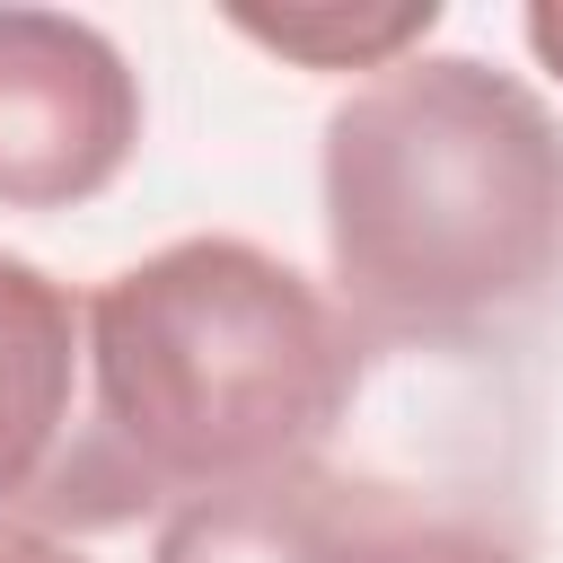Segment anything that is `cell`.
<instances>
[{"label": "cell", "instance_id": "obj_1", "mask_svg": "<svg viewBox=\"0 0 563 563\" xmlns=\"http://www.w3.org/2000/svg\"><path fill=\"white\" fill-rule=\"evenodd\" d=\"M361 387V325L255 238H176L88 290L79 537L317 466Z\"/></svg>", "mask_w": 563, "mask_h": 563}, {"label": "cell", "instance_id": "obj_2", "mask_svg": "<svg viewBox=\"0 0 563 563\" xmlns=\"http://www.w3.org/2000/svg\"><path fill=\"white\" fill-rule=\"evenodd\" d=\"M317 202L361 334H484L563 273V114L484 53H405L325 114Z\"/></svg>", "mask_w": 563, "mask_h": 563}, {"label": "cell", "instance_id": "obj_3", "mask_svg": "<svg viewBox=\"0 0 563 563\" xmlns=\"http://www.w3.org/2000/svg\"><path fill=\"white\" fill-rule=\"evenodd\" d=\"M141 150V70L70 9H0V211L97 202Z\"/></svg>", "mask_w": 563, "mask_h": 563}, {"label": "cell", "instance_id": "obj_4", "mask_svg": "<svg viewBox=\"0 0 563 563\" xmlns=\"http://www.w3.org/2000/svg\"><path fill=\"white\" fill-rule=\"evenodd\" d=\"M88 466V299L0 246V528L79 537Z\"/></svg>", "mask_w": 563, "mask_h": 563}, {"label": "cell", "instance_id": "obj_5", "mask_svg": "<svg viewBox=\"0 0 563 563\" xmlns=\"http://www.w3.org/2000/svg\"><path fill=\"white\" fill-rule=\"evenodd\" d=\"M369 510L378 484L299 466L273 484L176 501L150 563H369Z\"/></svg>", "mask_w": 563, "mask_h": 563}, {"label": "cell", "instance_id": "obj_6", "mask_svg": "<svg viewBox=\"0 0 563 563\" xmlns=\"http://www.w3.org/2000/svg\"><path fill=\"white\" fill-rule=\"evenodd\" d=\"M229 26L282 62H308V70H396L405 44H422L440 26V0H396V9H229Z\"/></svg>", "mask_w": 563, "mask_h": 563}, {"label": "cell", "instance_id": "obj_7", "mask_svg": "<svg viewBox=\"0 0 563 563\" xmlns=\"http://www.w3.org/2000/svg\"><path fill=\"white\" fill-rule=\"evenodd\" d=\"M369 563H519L501 537H484L475 519H449V510H422L405 493L378 484V510H369Z\"/></svg>", "mask_w": 563, "mask_h": 563}, {"label": "cell", "instance_id": "obj_8", "mask_svg": "<svg viewBox=\"0 0 563 563\" xmlns=\"http://www.w3.org/2000/svg\"><path fill=\"white\" fill-rule=\"evenodd\" d=\"M519 35H528V53H537V62L563 79V0H537V9L519 18Z\"/></svg>", "mask_w": 563, "mask_h": 563}, {"label": "cell", "instance_id": "obj_9", "mask_svg": "<svg viewBox=\"0 0 563 563\" xmlns=\"http://www.w3.org/2000/svg\"><path fill=\"white\" fill-rule=\"evenodd\" d=\"M0 563H88L79 545L62 537H26V528H0Z\"/></svg>", "mask_w": 563, "mask_h": 563}]
</instances>
